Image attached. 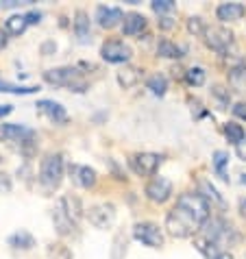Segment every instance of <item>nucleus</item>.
<instances>
[{"instance_id":"1","label":"nucleus","mask_w":246,"mask_h":259,"mask_svg":"<svg viewBox=\"0 0 246 259\" xmlns=\"http://www.w3.org/2000/svg\"><path fill=\"white\" fill-rule=\"evenodd\" d=\"M212 213L209 200L198 192H185L166 215V231L172 237H190L198 233Z\"/></svg>"},{"instance_id":"2","label":"nucleus","mask_w":246,"mask_h":259,"mask_svg":"<svg viewBox=\"0 0 246 259\" xmlns=\"http://www.w3.org/2000/svg\"><path fill=\"white\" fill-rule=\"evenodd\" d=\"M198 235L205 237L207 242L216 244V246L222 248V250H227V246H233V244L240 240V235H237L233 225H229V222L222 220V218H209L205 222V227L200 229Z\"/></svg>"},{"instance_id":"3","label":"nucleus","mask_w":246,"mask_h":259,"mask_svg":"<svg viewBox=\"0 0 246 259\" xmlns=\"http://www.w3.org/2000/svg\"><path fill=\"white\" fill-rule=\"evenodd\" d=\"M44 78L46 83L50 85H57V88H70L74 92H85V81L81 78V72H78L76 68H55V70H46L44 72Z\"/></svg>"},{"instance_id":"4","label":"nucleus","mask_w":246,"mask_h":259,"mask_svg":"<svg viewBox=\"0 0 246 259\" xmlns=\"http://www.w3.org/2000/svg\"><path fill=\"white\" fill-rule=\"evenodd\" d=\"M61 179H63V157L59 153L46 155V159L42 161L39 168V183L46 190H57L61 185Z\"/></svg>"},{"instance_id":"5","label":"nucleus","mask_w":246,"mask_h":259,"mask_svg":"<svg viewBox=\"0 0 246 259\" xmlns=\"http://www.w3.org/2000/svg\"><path fill=\"white\" fill-rule=\"evenodd\" d=\"M133 237L137 242H142L144 246H150V248L163 246V233L155 222H137L133 227Z\"/></svg>"},{"instance_id":"6","label":"nucleus","mask_w":246,"mask_h":259,"mask_svg":"<svg viewBox=\"0 0 246 259\" xmlns=\"http://www.w3.org/2000/svg\"><path fill=\"white\" fill-rule=\"evenodd\" d=\"M131 168L135 175L140 177H155V172L159 170V165H161V155L157 153H135L131 159Z\"/></svg>"},{"instance_id":"7","label":"nucleus","mask_w":246,"mask_h":259,"mask_svg":"<svg viewBox=\"0 0 246 259\" xmlns=\"http://www.w3.org/2000/svg\"><path fill=\"white\" fill-rule=\"evenodd\" d=\"M100 57H103L107 63H127L133 57V50L129 44H125V41L109 39L103 44V48H100Z\"/></svg>"},{"instance_id":"8","label":"nucleus","mask_w":246,"mask_h":259,"mask_svg":"<svg viewBox=\"0 0 246 259\" xmlns=\"http://www.w3.org/2000/svg\"><path fill=\"white\" fill-rule=\"evenodd\" d=\"M202 37H205V44H207L209 48L218 50V53H227L229 46L233 44V33L227 31V28H222V26H212V28H207Z\"/></svg>"},{"instance_id":"9","label":"nucleus","mask_w":246,"mask_h":259,"mask_svg":"<svg viewBox=\"0 0 246 259\" xmlns=\"http://www.w3.org/2000/svg\"><path fill=\"white\" fill-rule=\"evenodd\" d=\"M88 218L96 229H109L115 220V207L111 203H100L88 209Z\"/></svg>"},{"instance_id":"10","label":"nucleus","mask_w":246,"mask_h":259,"mask_svg":"<svg viewBox=\"0 0 246 259\" xmlns=\"http://www.w3.org/2000/svg\"><path fill=\"white\" fill-rule=\"evenodd\" d=\"M146 196L153 200V203H166L170 196H172V181L166 177H155L150 179L148 185H146Z\"/></svg>"},{"instance_id":"11","label":"nucleus","mask_w":246,"mask_h":259,"mask_svg":"<svg viewBox=\"0 0 246 259\" xmlns=\"http://www.w3.org/2000/svg\"><path fill=\"white\" fill-rule=\"evenodd\" d=\"M70 179L78 185V188L90 190V188L96 185V170L90 168V165H76V163H72L70 165Z\"/></svg>"},{"instance_id":"12","label":"nucleus","mask_w":246,"mask_h":259,"mask_svg":"<svg viewBox=\"0 0 246 259\" xmlns=\"http://www.w3.org/2000/svg\"><path fill=\"white\" fill-rule=\"evenodd\" d=\"M37 109L44 113V116L48 118V120H53L55 124H66L68 122V113H66V109H63V105L61 103H55V100H39L37 105Z\"/></svg>"},{"instance_id":"13","label":"nucleus","mask_w":246,"mask_h":259,"mask_svg":"<svg viewBox=\"0 0 246 259\" xmlns=\"http://www.w3.org/2000/svg\"><path fill=\"white\" fill-rule=\"evenodd\" d=\"M35 131L24 124H0V138L9 142H28L33 140Z\"/></svg>"},{"instance_id":"14","label":"nucleus","mask_w":246,"mask_h":259,"mask_svg":"<svg viewBox=\"0 0 246 259\" xmlns=\"http://www.w3.org/2000/svg\"><path fill=\"white\" fill-rule=\"evenodd\" d=\"M96 20L103 28H113L125 20V13H122V9H118V7H98Z\"/></svg>"},{"instance_id":"15","label":"nucleus","mask_w":246,"mask_h":259,"mask_svg":"<svg viewBox=\"0 0 246 259\" xmlns=\"http://www.w3.org/2000/svg\"><path fill=\"white\" fill-rule=\"evenodd\" d=\"M216 16L222 22H235V20H242L246 16V7L240 3H222L216 9Z\"/></svg>"},{"instance_id":"16","label":"nucleus","mask_w":246,"mask_h":259,"mask_svg":"<svg viewBox=\"0 0 246 259\" xmlns=\"http://www.w3.org/2000/svg\"><path fill=\"white\" fill-rule=\"evenodd\" d=\"M53 222H55V229H57V233L59 235H70L72 231H74V220L70 218L66 209H63L61 200L57 203L55 211H53Z\"/></svg>"},{"instance_id":"17","label":"nucleus","mask_w":246,"mask_h":259,"mask_svg":"<svg viewBox=\"0 0 246 259\" xmlns=\"http://www.w3.org/2000/svg\"><path fill=\"white\" fill-rule=\"evenodd\" d=\"M144 28H146V18H144L142 13H127L125 20H122V33H125L127 37H135Z\"/></svg>"},{"instance_id":"18","label":"nucleus","mask_w":246,"mask_h":259,"mask_svg":"<svg viewBox=\"0 0 246 259\" xmlns=\"http://www.w3.org/2000/svg\"><path fill=\"white\" fill-rule=\"evenodd\" d=\"M74 35L78 37L81 44H88L90 35H92V26H90V18L85 11H76L74 16Z\"/></svg>"},{"instance_id":"19","label":"nucleus","mask_w":246,"mask_h":259,"mask_svg":"<svg viewBox=\"0 0 246 259\" xmlns=\"http://www.w3.org/2000/svg\"><path fill=\"white\" fill-rule=\"evenodd\" d=\"M229 85L233 88L237 94H246V66H233L229 70Z\"/></svg>"},{"instance_id":"20","label":"nucleus","mask_w":246,"mask_h":259,"mask_svg":"<svg viewBox=\"0 0 246 259\" xmlns=\"http://www.w3.org/2000/svg\"><path fill=\"white\" fill-rule=\"evenodd\" d=\"M183 53H185V50L181 48V46H177L175 41H170V39H161L157 44V55L159 57H166V59H181Z\"/></svg>"},{"instance_id":"21","label":"nucleus","mask_w":246,"mask_h":259,"mask_svg":"<svg viewBox=\"0 0 246 259\" xmlns=\"http://www.w3.org/2000/svg\"><path fill=\"white\" fill-rule=\"evenodd\" d=\"M9 244L13 248H22V250H28L35 246V237L28 233V231H18L9 237Z\"/></svg>"},{"instance_id":"22","label":"nucleus","mask_w":246,"mask_h":259,"mask_svg":"<svg viewBox=\"0 0 246 259\" xmlns=\"http://www.w3.org/2000/svg\"><path fill=\"white\" fill-rule=\"evenodd\" d=\"M61 205H63V209L68 211V215L72 220H78L83 215V207H81V200H78L76 196H63L61 198Z\"/></svg>"},{"instance_id":"23","label":"nucleus","mask_w":246,"mask_h":259,"mask_svg":"<svg viewBox=\"0 0 246 259\" xmlns=\"http://www.w3.org/2000/svg\"><path fill=\"white\" fill-rule=\"evenodd\" d=\"M224 135H227V140L231 144L240 146V144L244 142V138H246V131L240 124H235V122H227V124H224Z\"/></svg>"},{"instance_id":"24","label":"nucleus","mask_w":246,"mask_h":259,"mask_svg":"<svg viewBox=\"0 0 246 259\" xmlns=\"http://www.w3.org/2000/svg\"><path fill=\"white\" fill-rule=\"evenodd\" d=\"M146 88L153 92L155 96H163L166 92H168V78H166L163 74H153L146 81Z\"/></svg>"},{"instance_id":"25","label":"nucleus","mask_w":246,"mask_h":259,"mask_svg":"<svg viewBox=\"0 0 246 259\" xmlns=\"http://www.w3.org/2000/svg\"><path fill=\"white\" fill-rule=\"evenodd\" d=\"M140 81V72H137L135 68H122L118 72V83L122 85V88H133V85Z\"/></svg>"},{"instance_id":"26","label":"nucleus","mask_w":246,"mask_h":259,"mask_svg":"<svg viewBox=\"0 0 246 259\" xmlns=\"http://www.w3.org/2000/svg\"><path fill=\"white\" fill-rule=\"evenodd\" d=\"M26 26H28L26 16H11V18L5 22L7 33H11V35H20V33H24V28H26Z\"/></svg>"},{"instance_id":"27","label":"nucleus","mask_w":246,"mask_h":259,"mask_svg":"<svg viewBox=\"0 0 246 259\" xmlns=\"http://www.w3.org/2000/svg\"><path fill=\"white\" fill-rule=\"evenodd\" d=\"M185 81L192 85V88H200L205 83V70L202 68H190L185 72Z\"/></svg>"},{"instance_id":"28","label":"nucleus","mask_w":246,"mask_h":259,"mask_svg":"<svg viewBox=\"0 0 246 259\" xmlns=\"http://www.w3.org/2000/svg\"><path fill=\"white\" fill-rule=\"evenodd\" d=\"M39 88H22V85H11L7 81H0V92H7V94H35Z\"/></svg>"},{"instance_id":"29","label":"nucleus","mask_w":246,"mask_h":259,"mask_svg":"<svg viewBox=\"0 0 246 259\" xmlns=\"http://www.w3.org/2000/svg\"><path fill=\"white\" fill-rule=\"evenodd\" d=\"M227 163H229V153H224V150H216L214 153V168L222 179H227V172H224V165Z\"/></svg>"},{"instance_id":"30","label":"nucleus","mask_w":246,"mask_h":259,"mask_svg":"<svg viewBox=\"0 0 246 259\" xmlns=\"http://www.w3.org/2000/svg\"><path fill=\"white\" fill-rule=\"evenodd\" d=\"M187 31L194 33V35H205L207 26H205V22H202V18L192 16L190 20H187Z\"/></svg>"},{"instance_id":"31","label":"nucleus","mask_w":246,"mask_h":259,"mask_svg":"<svg viewBox=\"0 0 246 259\" xmlns=\"http://www.w3.org/2000/svg\"><path fill=\"white\" fill-rule=\"evenodd\" d=\"M153 11L155 13H159V16H163V13H168V11H172L175 9V3L172 0H153Z\"/></svg>"},{"instance_id":"32","label":"nucleus","mask_w":246,"mask_h":259,"mask_svg":"<svg viewBox=\"0 0 246 259\" xmlns=\"http://www.w3.org/2000/svg\"><path fill=\"white\" fill-rule=\"evenodd\" d=\"M212 94L218 98V103H220V109H224V107L229 105V94L224 92V88H220V85H216V88L212 90Z\"/></svg>"},{"instance_id":"33","label":"nucleus","mask_w":246,"mask_h":259,"mask_svg":"<svg viewBox=\"0 0 246 259\" xmlns=\"http://www.w3.org/2000/svg\"><path fill=\"white\" fill-rule=\"evenodd\" d=\"M200 188L207 192V196H212V198L216 200V203H220V205H222V196H220L218 192H216V188H214V185H209L207 181H200ZM207 196H205V198H207Z\"/></svg>"},{"instance_id":"34","label":"nucleus","mask_w":246,"mask_h":259,"mask_svg":"<svg viewBox=\"0 0 246 259\" xmlns=\"http://www.w3.org/2000/svg\"><path fill=\"white\" fill-rule=\"evenodd\" d=\"M7 192H11V179L5 172H0V194H7Z\"/></svg>"},{"instance_id":"35","label":"nucleus","mask_w":246,"mask_h":259,"mask_svg":"<svg viewBox=\"0 0 246 259\" xmlns=\"http://www.w3.org/2000/svg\"><path fill=\"white\" fill-rule=\"evenodd\" d=\"M233 116L246 120V103H237V105L233 107Z\"/></svg>"},{"instance_id":"36","label":"nucleus","mask_w":246,"mask_h":259,"mask_svg":"<svg viewBox=\"0 0 246 259\" xmlns=\"http://www.w3.org/2000/svg\"><path fill=\"white\" fill-rule=\"evenodd\" d=\"M42 20V13L39 11H31V13H26V22L28 24H37Z\"/></svg>"},{"instance_id":"37","label":"nucleus","mask_w":246,"mask_h":259,"mask_svg":"<svg viewBox=\"0 0 246 259\" xmlns=\"http://www.w3.org/2000/svg\"><path fill=\"white\" fill-rule=\"evenodd\" d=\"M159 26H161V28H172V26H175V22H172V18L163 16L161 20H159Z\"/></svg>"},{"instance_id":"38","label":"nucleus","mask_w":246,"mask_h":259,"mask_svg":"<svg viewBox=\"0 0 246 259\" xmlns=\"http://www.w3.org/2000/svg\"><path fill=\"white\" fill-rule=\"evenodd\" d=\"M13 111V107L11 105H0V118H5V116H9V113Z\"/></svg>"},{"instance_id":"39","label":"nucleus","mask_w":246,"mask_h":259,"mask_svg":"<svg viewBox=\"0 0 246 259\" xmlns=\"http://www.w3.org/2000/svg\"><path fill=\"white\" fill-rule=\"evenodd\" d=\"M212 259H233V255H231L229 250H220V253H216Z\"/></svg>"},{"instance_id":"40","label":"nucleus","mask_w":246,"mask_h":259,"mask_svg":"<svg viewBox=\"0 0 246 259\" xmlns=\"http://www.w3.org/2000/svg\"><path fill=\"white\" fill-rule=\"evenodd\" d=\"M5 44H7V33L3 31V28H0V50L5 48Z\"/></svg>"},{"instance_id":"41","label":"nucleus","mask_w":246,"mask_h":259,"mask_svg":"<svg viewBox=\"0 0 246 259\" xmlns=\"http://www.w3.org/2000/svg\"><path fill=\"white\" fill-rule=\"evenodd\" d=\"M240 213L246 218V198H242V200H240Z\"/></svg>"}]
</instances>
